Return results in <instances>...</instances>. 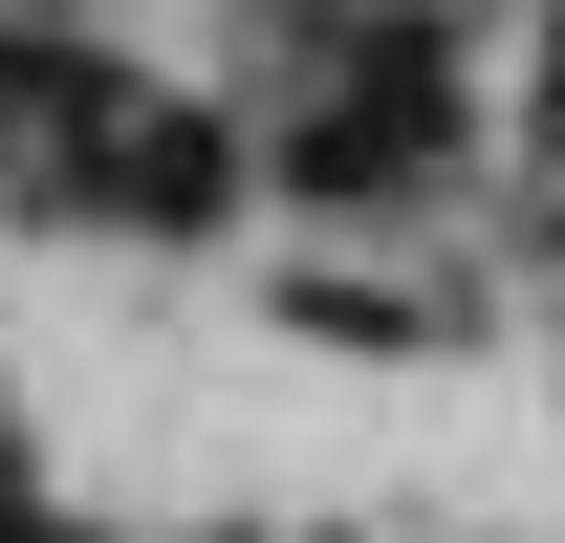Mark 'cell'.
<instances>
[{
    "label": "cell",
    "mask_w": 565,
    "mask_h": 543,
    "mask_svg": "<svg viewBox=\"0 0 565 543\" xmlns=\"http://www.w3.org/2000/svg\"><path fill=\"white\" fill-rule=\"evenodd\" d=\"M66 196H109V217H131V239H196V217L239 196V131H217V109H109Z\"/></svg>",
    "instance_id": "cell-1"
},
{
    "label": "cell",
    "mask_w": 565,
    "mask_h": 543,
    "mask_svg": "<svg viewBox=\"0 0 565 543\" xmlns=\"http://www.w3.org/2000/svg\"><path fill=\"white\" fill-rule=\"evenodd\" d=\"M435 152H457V109H435V44H414V66H392V87H349L327 131L282 152V174H305V196H414Z\"/></svg>",
    "instance_id": "cell-2"
},
{
    "label": "cell",
    "mask_w": 565,
    "mask_h": 543,
    "mask_svg": "<svg viewBox=\"0 0 565 543\" xmlns=\"http://www.w3.org/2000/svg\"><path fill=\"white\" fill-rule=\"evenodd\" d=\"M0 22H87V0H0Z\"/></svg>",
    "instance_id": "cell-4"
},
{
    "label": "cell",
    "mask_w": 565,
    "mask_h": 543,
    "mask_svg": "<svg viewBox=\"0 0 565 543\" xmlns=\"http://www.w3.org/2000/svg\"><path fill=\"white\" fill-rule=\"evenodd\" d=\"M544 152H565V66H544Z\"/></svg>",
    "instance_id": "cell-5"
},
{
    "label": "cell",
    "mask_w": 565,
    "mask_h": 543,
    "mask_svg": "<svg viewBox=\"0 0 565 543\" xmlns=\"http://www.w3.org/2000/svg\"><path fill=\"white\" fill-rule=\"evenodd\" d=\"M87 131H109V87H87L44 22H0V174L44 196V174H87Z\"/></svg>",
    "instance_id": "cell-3"
}]
</instances>
